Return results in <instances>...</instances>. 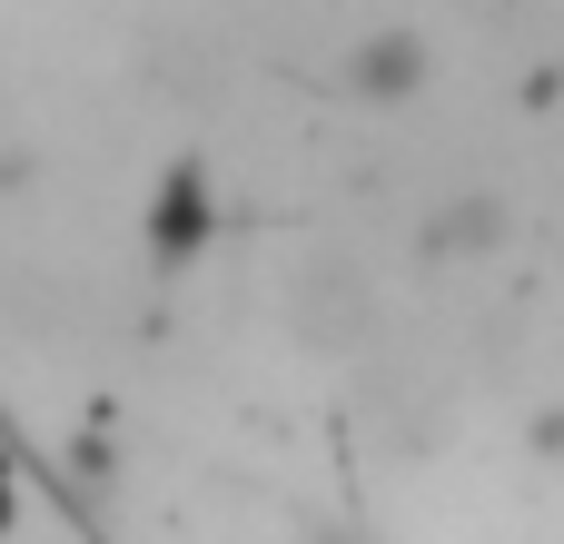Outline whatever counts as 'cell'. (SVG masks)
<instances>
[{
    "label": "cell",
    "instance_id": "cell-1",
    "mask_svg": "<svg viewBox=\"0 0 564 544\" xmlns=\"http://www.w3.org/2000/svg\"><path fill=\"white\" fill-rule=\"evenodd\" d=\"M139 238H149V258H159V268H198V258H208V238H218V188H208V168H188V159H178V168L149 188Z\"/></svg>",
    "mask_w": 564,
    "mask_h": 544
},
{
    "label": "cell",
    "instance_id": "cell-2",
    "mask_svg": "<svg viewBox=\"0 0 564 544\" xmlns=\"http://www.w3.org/2000/svg\"><path fill=\"white\" fill-rule=\"evenodd\" d=\"M337 89H347V99H367V109L416 99V89H426V40H416V30H367V40L337 59Z\"/></svg>",
    "mask_w": 564,
    "mask_h": 544
},
{
    "label": "cell",
    "instance_id": "cell-3",
    "mask_svg": "<svg viewBox=\"0 0 564 544\" xmlns=\"http://www.w3.org/2000/svg\"><path fill=\"white\" fill-rule=\"evenodd\" d=\"M496 238H506V208H496V198H446V208L416 228L426 258H486Z\"/></svg>",
    "mask_w": 564,
    "mask_h": 544
},
{
    "label": "cell",
    "instance_id": "cell-4",
    "mask_svg": "<svg viewBox=\"0 0 564 544\" xmlns=\"http://www.w3.org/2000/svg\"><path fill=\"white\" fill-rule=\"evenodd\" d=\"M307 544H367V535H357V525H317Z\"/></svg>",
    "mask_w": 564,
    "mask_h": 544
}]
</instances>
